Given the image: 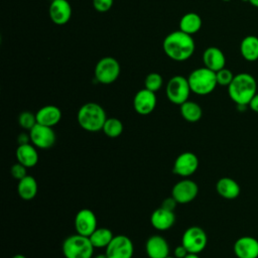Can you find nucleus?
<instances>
[{
	"instance_id": "1",
	"label": "nucleus",
	"mask_w": 258,
	"mask_h": 258,
	"mask_svg": "<svg viewBox=\"0 0 258 258\" xmlns=\"http://www.w3.org/2000/svg\"><path fill=\"white\" fill-rule=\"evenodd\" d=\"M162 48L168 58L174 61H184L194 54L196 43L192 35L178 29L165 36L162 42Z\"/></svg>"
},
{
	"instance_id": "2",
	"label": "nucleus",
	"mask_w": 258,
	"mask_h": 258,
	"mask_svg": "<svg viewBox=\"0 0 258 258\" xmlns=\"http://www.w3.org/2000/svg\"><path fill=\"white\" fill-rule=\"evenodd\" d=\"M256 93L257 82L249 73L235 75L233 81L228 86L229 97L237 106H248Z\"/></svg>"
},
{
	"instance_id": "3",
	"label": "nucleus",
	"mask_w": 258,
	"mask_h": 258,
	"mask_svg": "<svg viewBox=\"0 0 258 258\" xmlns=\"http://www.w3.org/2000/svg\"><path fill=\"white\" fill-rule=\"evenodd\" d=\"M77 120L81 128L89 132H97L103 129L107 120L104 108L95 102H89L80 107Z\"/></svg>"
},
{
	"instance_id": "4",
	"label": "nucleus",
	"mask_w": 258,
	"mask_h": 258,
	"mask_svg": "<svg viewBox=\"0 0 258 258\" xmlns=\"http://www.w3.org/2000/svg\"><path fill=\"white\" fill-rule=\"evenodd\" d=\"M190 91L196 95L206 96L211 94L218 86L216 73L203 67L190 72L187 77Z\"/></svg>"
},
{
	"instance_id": "5",
	"label": "nucleus",
	"mask_w": 258,
	"mask_h": 258,
	"mask_svg": "<svg viewBox=\"0 0 258 258\" xmlns=\"http://www.w3.org/2000/svg\"><path fill=\"white\" fill-rule=\"evenodd\" d=\"M61 250L64 258H92L95 248L89 237L76 233L64 239Z\"/></svg>"
},
{
	"instance_id": "6",
	"label": "nucleus",
	"mask_w": 258,
	"mask_h": 258,
	"mask_svg": "<svg viewBox=\"0 0 258 258\" xmlns=\"http://www.w3.org/2000/svg\"><path fill=\"white\" fill-rule=\"evenodd\" d=\"M121 67L113 56H104L95 66L94 76L98 83L103 85L113 84L120 76Z\"/></svg>"
},
{
	"instance_id": "7",
	"label": "nucleus",
	"mask_w": 258,
	"mask_h": 258,
	"mask_svg": "<svg viewBox=\"0 0 258 258\" xmlns=\"http://www.w3.org/2000/svg\"><path fill=\"white\" fill-rule=\"evenodd\" d=\"M190 87L187 78L177 75L173 76L166 84L165 95L169 102L174 105H181L188 100Z\"/></svg>"
},
{
	"instance_id": "8",
	"label": "nucleus",
	"mask_w": 258,
	"mask_h": 258,
	"mask_svg": "<svg viewBox=\"0 0 258 258\" xmlns=\"http://www.w3.org/2000/svg\"><path fill=\"white\" fill-rule=\"evenodd\" d=\"M208 237L204 229L198 226L187 228L181 237V245L187 250L188 253L199 254L207 246Z\"/></svg>"
},
{
	"instance_id": "9",
	"label": "nucleus",
	"mask_w": 258,
	"mask_h": 258,
	"mask_svg": "<svg viewBox=\"0 0 258 258\" xmlns=\"http://www.w3.org/2000/svg\"><path fill=\"white\" fill-rule=\"evenodd\" d=\"M108 258H132L134 246L131 239L125 235H116L105 248Z\"/></svg>"
},
{
	"instance_id": "10",
	"label": "nucleus",
	"mask_w": 258,
	"mask_h": 258,
	"mask_svg": "<svg viewBox=\"0 0 258 258\" xmlns=\"http://www.w3.org/2000/svg\"><path fill=\"white\" fill-rule=\"evenodd\" d=\"M29 135L31 143L39 149H49L56 141V135L52 127L38 123L29 131Z\"/></svg>"
},
{
	"instance_id": "11",
	"label": "nucleus",
	"mask_w": 258,
	"mask_h": 258,
	"mask_svg": "<svg viewBox=\"0 0 258 258\" xmlns=\"http://www.w3.org/2000/svg\"><path fill=\"white\" fill-rule=\"evenodd\" d=\"M198 167H199L198 156L190 151H186V152H182L175 158L173 162L172 171L176 175H179L182 177H188L197 171Z\"/></svg>"
},
{
	"instance_id": "12",
	"label": "nucleus",
	"mask_w": 258,
	"mask_h": 258,
	"mask_svg": "<svg viewBox=\"0 0 258 258\" xmlns=\"http://www.w3.org/2000/svg\"><path fill=\"white\" fill-rule=\"evenodd\" d=\"M199 194L198 184L188 178L177 181L171 190V196L178 204H187L194 201Z\"/></svg>"
},
{
	"instance_id": "13",
	"label": "nucleus",
	"mask_w": 258,
	"mask_h": 258,
	"mask_svg": "<svg viewBox=\"0 0 258 258\" xmlns=\"http://www.w3.org/2000/svg\"><path fill=\"white\" fill-rule=\"evenodd\" d=\"M97 228V217L93 211L82 209L76 214L75 229L78 234L90 237Z\"/></svg>"
},
{
	"instance_id": "14",
	"label": "nucleus",
	"mask_w": 258,
	"mask_h": 258,
	"mask_svg": "<svg viewBox=\"0 0 258 258\" xmlns=\"http://www.w3.org/2000/svg\"><path fill=\"white\" fill-rule=\"evenodd\" d=\"M157 99L154 92L147 89L139 90L133 98V108L139 115H148L152 113L156 107Z\"/></svg>"
},
{
	"instance_id": "15",
	"label": "nucleus",
	"mask_w": 258,
	"mask_h": 258,
	"mask_svg": "<svg viewBox=\"0 0 258 258\" xmlns=\"http://www.w3.org/2000/svg\"><path fill=\"white\" fill-rule=\"evenodd\" d=\"M72 6L68 0H51L48 7L50 20L56 25L67 24L72 17Z\"/></svg>"
},
{
	"instance_id": "16",
	"label": "nucleus",
	"mask_w": 258,
	"mask_h": 258,
	"mask_svg": "<svg viewBox=\"0 0 258 258\" xmlns=\"http://www.w3.org/2000/svg\"><path fill=\"white\" fill-rule=\"evenodd\" d=\"M237 258H258V240L251 236L238 238L233 246Z\"/></svg>"
},
{
	"instance_id": "17",
	"label": "nucleus",
	"mask_w": 258,
	"mask_h": 258,
	"mask_svg": "<svg viewBox=\"0 0 258 258\" xmlns=\"http://www.w3.org/2000/svg\"><path fill=\"white\" fill-rule=\"evenodd\" d=\"M145 251L149 258H165L169 255V245L162 236L152 235L145 243Z\"/></svg>"
},
{
	"instance_id": "18",
	"label": "nucleus",
	"mask_w": 258,
	"mask_h": 258,
	"mask_svg": "<svg viewBox=\"0 0 258 258\" xmlns=\"http://www.w3.org/2000/svg\"><path fill=\"white\" fill-rule=\"evenodd\" d=\"M204 67L212 70L213 72H218L225 68L226 56L222 49L217 46H209L204 50L203 53Z\"/></svg>"
},
{
	"instance_id": "19",
	"label": "nucleus",
	"mask_w": 258,
	"mask_h": 258,
	"mask_svg": "<svg viewBox=\"0 0 258 258\" xmlns=\"http://www.w3.org/2000/svg\"><path fill=\"white\" fill-rule=\"evenodd\" d=\"M175 222L174 212L163 208H158L152 212L150 216V223L153 228L158 231H166L170 229Z\"/></svg>"
},
{
	"instance_id": "20",
	"label": "nucleus",
	"mask_w": 258,
	"mask_h": 258,
	"mask_svg": "<svg viewBox=\"0 0 258 258\" xmlns=\"http://www.w3.org/2000/svg\"><path fill=\"white\" fill-rule=\"evenodd\" d=\"M35 115L38 124L48 127L55 126L61 119V111L54 105H46L41 107L35 113Z\"/></svg>"
},
{
	"instance_id": "21",
	"label": "nucleus",
	"mask_w": 258,
	"mask_h": 258,
	"mask_svg": "<svg viewBox=\"0 0 258 258\" xmlns=\"http://www.w3.org/2000/svg\"><path fill=\"white\" fill-rule=\"evenodd\" d=\"M17 162L23 164L25 167H33L38 162V152L32 143L18 145L16 149Z\"/></svg>"
},
{
	"instance_id": "22",
	"label": "nucleus",
	"mask_w": 258,
	"mask_h": 258,
	"mask_svg": "<svg viewBox=\"0 0 258 258\" xmlns=\"http://www.w3.org/2000/svg\"><path fill=\"white\" fill-rule=\"evenodd\" d=\"M216 190L226 200H235L239 197L241 188L235 179L231 177H222L216 183Z\"/></svg>"
},
{
	"instance_id": "23",
	"label": "nucleus",
	"mask_w": 258,
	"mask_h": 258,
	"mask_svg": "<svg viewBox=\"0 0 258 258\" xmlns=\"http://www.w3.org/2000/svg\"><path fill=\"white\" fill-rule=\"evenodd\" d=\"M240 53L247 61L258 59V37L256 35L245 36L240 43Z\"/></svg>"
},
{
	"instance_id": "24",
	"label": "nucleus",
	"mask_w": 258,
	"mask_h": 258,
	"mask_svg": "<svg viewBox=\"0 0 258 258\" xmlns=\"http://www.w3.org/2000/svg\"><path fill=\"white\" fill-rule=\"evenodd\" d=\"M203 25V20L198 13L187 12L183 14L179 20V30L194 35L196 34Z\"/></svg>"
},
{
	"instance_id": "25",
	"label": "nucleus",
	"mask_w": 258,
	"mask_h": 258,
	"mask_svg": "<svg viewBox=\"0 0 258 258\" xmlns=\"http://www.w3.org/2000/svg\"><path fill=\"white\" fill-rule=\"evenodd\" d=\"M37 181L31 175H26L18 180L17 192L18 196L24 201H31L37 194Z\"/></svg>"
},
{
	"instance_id": "26",
	"label": "nucleus",
	"mask_w": 258,
	"mask_h": 258,
	"mask_svg": "<svg viewBox=\"0 0 258 258\" xmlns=\"http://www.w3.org/2000/svg\"><path fill=\"white\" fill-rule=\"evenodd\" d=\"M180 115L185 121L195 123L201 120L203 116V109L198 103L187 100L180 105Z\"/></svg>"
},
{
	"instance_id": "27",
	"label": "nucleus",
	"mask_w": 258,
	"mask_h": 258,
	"mask_svg": "<svg viewBox=\"0 0 258 258\" xmlns=\"http://www.w3.org/2000/svg\"><path fill=\"white\" fill-rule=\"evenodd\" d=\"M90 240L94 246V248H106L112 239L114 238V235L112 231L108 228H97L91 235H90Z\"/></svg>"
},
{
	"instance_id": "28",
	"label": "nucleus",
	"mask_w": 258,
	"mask_h": 258,
	"mask_svg": "<svg viewBox=\"0 0 258 258\" xmlns=\"http://www.w3.org/2000/svg\"><path fill=\"white\" fill-rule=\"evenodd\" d=\"M102 131L110 138L119 137L123 132V123L121 120L115 117L107 118Z\"/></svg>"
},
{
	"instance_id": "29",
	"label": "nucleus",
	"mask_w": 258,
	"mask_h": 258,
	"mask_svg": "<svg viewBox=\"0 0 258 258\" xmlns=\"http://www.w3.org/2000/svg\"><path fill=\"white\" fill-rule=\"evenodd\" d=\"M163 85V78L158 73H149L144 79V88L156 93Z\"/></svg>"
},
{
	"instance_id": "30",
	"label": "nucleus",
	"mask_w": 258,
	"mask_h": 258,
	"mask_svg": "<svg viewBox=\"0 0 258 258\" xmlns=\"http://www.w3.org/2000/svg\"><path fill=\"white\" fill-rule=\"evenodd\" d=\"M18 123L21 128L30 131L36 124V115L30 111H23L18 116Z\"/></svg>"
},
{
	"instance_id": "31",
	"label": "nucleus",
	"mask_w": 258,
	"mask_h": 258,
	"mask_svg": "<svg viewBox=\"0 0 258 258\" xmlns=\"http://www.w3.org/2000/svg\"><path fill=\"white\" fill-rule=\"evenodd\" d=\"M234 77L235 76L233 75L232 71H230L227 68H223L222 70L216 72L217 83H218V85L223 86V87H228L231 84V82L233 81Z\"/></svg>"
},
{
	"instance_id": "32",
	"label": "nucleus",
	"mask_w": 258,
	"mask_h": 258,
	"mask_svg": "<svg viewBox=\"0 0 258 258\" xmlns=\"http://www.w3.org/2000/svg\"><path fill=\"white\" fill-rule=\"evenodd\" d=\"M114 4V0H93V7L96 11L104 13L109 11Z\"/></svg>"
},
{
	"instance_id": "33",
	"label": "nucleus",
	"mask_w": 258,
	"mask_h": 258,
	"mask_svg": "<svg viewBox=\"0 0 258 258\" xmlns=\"http://www.w3.org/2000/svg\"><path fill=\"white\" fill-rule=\"evenodd\" d=\"M26 169H27V167H25L23 164H21V163H19V162H16V163H14V164L11 166L10 172H11V175H12L15 179L20 180V179H22L24 176L27 175Z\"/></svg>"
},
{
	"instance_id": "34",
	"label": "nucleus",
	"mask_w": 258,
	"mask_h": 258,
	"mask_svg": "<svg viewBox=\"0 0 258 258\" xmlns=\"http://www.w3.org/2000/svg\"><path fill=\"white\" fill-rule=\"evenodd\" d=\"M178 203L175 201V199L171 196L170 198H166L165 200H163V202L161 203V208H163V209H166V210H168V211H172V212H174V209H175V207H176V205H177Z\"/></svg>"
},
{
	"instance_id": "35",
	"label": "nucleus",
	"mask_w": 258,
	"mask_h": 258,
	"mask_svg": "<svg viewBox=\"0 0 258 258\" xmlns=\"http://www.w3.org/2000/svg\"><path fill=\"white\" fill-rule=\"evenodd\" d=\"M187 254H188L187 250L181 244L179 246H177L173 252V256H175L176 258H184Z\"/></svg>"
},
{
	"instance_id": "36",
	"label": "nucleus",
	"mask_w": 258,
	"mask_h": 258,
	"mask_svg": "<svg viewBox=\"0 0 258 258\" xmlns=\"http://www.w3.org/2000/svg\"><path fill=\"white\" fill-rule=\"evenodd\" d=\"M17 141L19 143V145L21 144H26V143H30L31 142V139H30V135L29 133L26 134V133H21L18 135L17 137Z\"/></svg>"
},
{
	"instance_id": "37",
	"label": "nucleus",
	"mask_w": 258,
	"mask_h": 258,
	"mask_svg": "<svg viewBox=\"0 0 258 258\" xmlns=\"http://www.w3.org/2000/svg\"><path fill=\"white\" fill-rule=\"evenodd\" d=\"M250 109L255 112V113H258V93H256V95L252 98V100L250 101L249 105Z\"/></svg>"
},
{
	"instance_id": "38",
	"label": "nucleus",
	"mask_w": 258,
	"mask_h": 258,
	"mask_svg": "<svg viewBox=\"0 0 258 258\" xmlns=\"http://www.w3.org/2000/svg\"><path fill=\"white\" fill-rule=\"evenodd\" d=\"M184 258H201L198 254H195V253H188Z\"/></svg>"
},
{
	"instance_id": "39",
	"label": "nucleus",
	"mask_w": 258,
	"mask_h": 258,
	"mask_svg": "<svg viewBox=\"0 0 258 258\" xmlns=\"http://www.w3.org/2000/svg\"><path fill=\"white\" fill-rule=\"evenodd\" d=\"M249 3H250L252 6L258 8V0H249Z\"/></svg>"
},
{
	"instance_id": "40",
	"label": "nucleus",
	"mask_w": 258,
	"mask_h": 258,
	"mask_svg": "<svg viewBox=\"0 0 258 258\" xmlns=\"http://www.w3.org/2000/svg\"><path fill=\"white\" fill-rule=\"evenodd\" d=\"M95 258H108V257H107V255L105 253V254H99V255L95 256Z\"/></svg>"
},
{
	"instance_id": "41",
	"label": "nucleus",
	"mask_w": 258,
	"mask_h": 258,
	"mask_svg": "<svg viewBox=\"0 0 258 258\" xmlns=\"http://www.w3.org/2000/svg\"><path fill=\"white\" fill-rule=\"evenodd\" d=\"M12 258H26L24 255H22V254H15Z\"/></svg>"
},
{
	"instance_id": "42",
	"label": "nucleus",
	"mask_w": 258,
	"mask_h": 258,
	"mask_svg": "<svg viewBox=\"0 0 258 258\" xmlns=\"http://www.w3.org/2000/svg\"><path fill=\"white\" fill-rule=\"evenodd\" d=\"M165 258H176V257H175V256H169V255H168V256H166Z\"/></svg>"
},
{
	"instance_id": "43",
	"label": "nucleus",
	"mask_w": 258,
	"mask_h": 258,
	"mask_svg": "<svg viewBox=\"0 0 258 258\" xmlns=\"http://www.w3.org/2000/svg\"><path fill=\"white\" fill-rule=\"evenodd\" d=\"M221 1H223V2H230V1H232V0H221Z\"/></svg>"
},
{
	"instance_id": "44",
	"label": "nucleus",
	"mask_w": 258,
	"mask_h": 258,
	"mask_svg": "<svg viewBox=\"0 0 258 258\" xmlns=\"http://www.w3.org/2000/svg\"><path fill=\"white\" fill-rule=\"evenodd\" d=\"M242 2H249V0H241Z\"/></svg>"
}]
</instances>
